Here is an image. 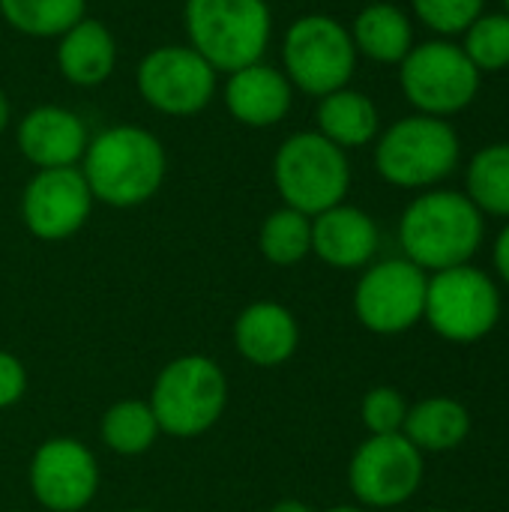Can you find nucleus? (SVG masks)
I'll list each match as a JSON object with an SVG mask.
<instances>
[{
	"label": "nucleus",
	"instance_id": "nucleus-1",
	"mask_svg": "<svg viewBox=\"0 0 509 512\" xmlns=\"http://www.w3.org/2000/svg\"><path fill=\"white\" fill-rule=\"evenodd\" d=\"M483 213L465 192L429 189L417 195L399 219V243L405 258L423 273H441L471 264L483 246Z\"/></svg>",
	"mask_w": 509,
	"mask_h": 512
},
{
	"label": "nucleus",
	"instance_id": "nucleus-2",
	"mask_svg": "<svg viewBox=\"0 0 509 512\" xmlns=\"http://www.w3.org/2000/svg\"><path fill=\"white\" fill-rule=\"evenodd\" d=\"M168 171L162 141L141 126H111L90 138L81 156V174L96 201L108 207H138L150 201Z\"/></svg>",
	"mask_w": 509,
	"mask_h": 512
},
{
	"label": "nucleus",
	"instance_id": "nucleus-3",
	"mask_svg": "<svg viewBox=\"0 0 509 512\" xmlns=\"http://www.w3.org/2000/svg\"><path fill=\"white\" fill-rule=\"evenodd\" d=\"M183 27L195 48L216 72H237L264 57L273 33L267 0H186Z\"/></svg>",
	"mask_w": 509,
	"mask_h": 512
},
{
	"label": "nucleus",
	"instance_id": "nucleus-4",
	"mask_svg": "<svg viewBox=\"0 0 509 512\" xmlns=\"http://www.w3.org/2000/svg\"><path fill=\"white\" fill-rule=\"evenodd\" d=\"M375 141V168L390 186L399 189L438 186L462 159V141L444 117H402Z\"/></svg>",
	"mask_w": 509,
	"mask_h": 512
},
{
	"label": "nucleus",
	"instance_id": "nucleus-5",
	"mask_svg": "<svg viewBox=\"0 0 509 512\" xmlns=\"http://www.w3.org/2000/svg\"><path fill=\"white\" fill-rule=\"evenodd\" d=\"M147 405L159 423V432L171 438H198L225 414V372L204 354L177 357L156 375Z\"/></svg>",
	"mask_w": 509,
	"mask_h": 512
},
{
	"label": "nucleus",
	"instance_id": "nucleus-6",
	"mask_svg": "<svg viewBox=\"0 0 509 512\" xmlns=\"http://www.w3.org/2000/svg\"><path fill=\"white\" fill-rule=\"evenodd\" d=\"M273 183L285 207L318 216L345 201L351 189V165L345 150L321 132H294L273 156Z\"/></svg>",
	"mask_w": 509,
	"mask_h": 512
},
{
	"label": "nucleus",
	"instance_id": "nucleus-7",
	"mask_svg": "<svg viewBox=\"0 0 509 512\" xmlns=\"http://www.w3.org/2000/svg\"><path fill=\"white\" fill-rule=\"evenodd\" d=\"M357 69L351 30L324 12H309L291 21L282 39V72L291 87L306 96H327L348 87Z\"/></svg>",
	"mask_w": 509,
	"mask_h": 512
},
{
	"label": "nucleus",
	"instance_id": "nucleus-8",
	"mask_svg": "<svg viewBox=\"0 0 509 512\" xmlns=\"http://www.w3.org/2000/svg\"><path fill=\"white\" fill-rule=\"evenodd\" d=\"M480 69L459 42L429 39L414 45L399 63V87L417 114L450 117L465 111L480 93Z\"/></svg>",
	"mask_w": 509,
	"mask_h": 512
},
{
	"label": "nucleus",
	"instance_id": "nucleus-9",
	"mask_svg": "<svg viewBox=\"0 0 509 512\" xmlns=\"http://www.w3.org/2000/svg\"><path fill=\"white\" fill-rule=\"evenodd\" d=\"M423 321L447 342L474 345L501 321V291L489 273L462 264L429 276Z\"/></svg>",
	"mask_w": 509,
	"mask_h": 512
},
{
	"label": "nucleus",
	"instance_id": "nucleus-10",
	"mask_svg": "<svg viewBox=\"0 0 509 512\" xmlns=\"http://www.w3.org/2000/svg\"><path fill=\"white\" fill-rule=\"evenodd\" d=\"M219 72L189 45H159L147 51L135 69L141 99L168 117H189L216 96Z\"/></svg>",
	"mask_w": 509,
	"mask_h": 512
},
{
	"label": "nucleus",
	"instance_id": "nucleus-11",
	"mask_svg": "<svg viewBox=\"0 0 509 512\" xmlns=\"http://www.w3.org/2000/svg\"><path fill=\"white\" fill-rule=\"evenodd\" d=\"M429 276L408 258H390L366 267L354 288L357 321L378 336L408 333L423 321Z\"/></svg>",
	"mask_w": 509,
	"mask_h": 512
},
{
	"label": "nucleus",
	"instance_id": "nucleus-12",
	"mask_svg": "<svg viewBox=\"0 0 509 512\" xmlns=\"http://www.w3.org/2000/svg\"><path fill=\"white\" fill-rule=\"evenodd\" d=\"M423 453L405 435H369L348 465V483L363 507L390 510L423 486Z\"/></svg>",
	"mask_w": 509,
	"mask_h": 512
},
{
	"label": "nucleus",
	"instance_id": "nucleus-13",
	"mask_svg": "<svg viewBox=\"0 0 509 512\" xmlns=\"http://www.w3.org/2000/svg\"><path fill=\"white\" fill-rule=\"evenodd\" d=\"M93 201L81 168H45L21 195V219L36 240L60 243L87 225Z\"/></svg>",
	"mask_w": 509,
	"mask_h": 512
},
{
	"label": "nucleus",
	"instance_id": "nucleus-14",
	"mask_svg": "<svg viewBox=\"0 0 509 512\" xmlns=\"http://www.w3.org/2000/svg\"><path fill=\"white\" fill-rule=\"evenodd\" d=\"M33 498L51 512H81L99 489V465L75 438H48L30 462Z\"/></svg>",
	"mask_w": 509,
	"mask_h": 512
},
{
	"label": "nucleus",
	"instance_id": "nucleus-15",
	"mask_svg": "<svg viewBox=\"0 0 509 512\" xmlns=\"http://www.w3.org/2000/svg\"><path fill=\"white\" fill-rule=\"evenodd\" d=\"M21 156L36 165V171L45 168H75L81 162L90 135L84 120L60 105H39L27 111L15 132Z\"/></svg>",
	"mask_w": 509,
	"mask_h": 512
},
{
	"label": "nucleus",
	"instance_id": "nucleus-16",
	"mask_svg": "<svg viewBox=\"0 0 509 512\" xmlns=\"http://www.w3.org/2000/svg\"><path fill=\"white\" fill-rule=\"evenodd\" d=\"M222 99L237 123L252 129H267L288 117L294 87L282 69L258 60L228 75Z\"/></svg>",
	"mask_w": 509,
	"mask_h": 512
},
{
	"label": "nucleus",
	"instance_id": "nucleus-17",
	"mask_svg": "<svg viewBox=\"0 0 509 512\" xmlns=\"http://www.w3.org/2000/svg\"><path fill=\"white\" fill-rule=\"evenodd\" d=\"M381 243L375 219L351 204H336L312 216V252L336 270L369 267Z\"/></svg>",
	"mask_w": 509,
	"mask_h": 512
},
{
	"label": "nucleus",
	"instance_id": "nucleus-18",
	"mask_svg": "<svg viewBox=\"0 0 509 512\" xmlns=\"http://www.w3.org/2000/svg\"><path fill=\"white\" fill-rule=\"evenodd\" d=\"M300 345L297 318L273 300H258L246 306L234 321V348L237 354L261 369L282 366L294 357Z\"/></svg>",
	"mask_w": 509,
	"mask_h": 512
},
{
	"label": "nucleus",
	"instance_id": "nucleus-19",
	"mask_svg": "<svg viewBox=\"0 0 509 512\" xmlns=\"http://www.w3.org/2000/svg\"><path fill=\"white\" fill-rule=\"evenodd\" d=\"M114 66H117V42L102 21L81 18L60 36L57 69L69 84L96 87L111 78Z\"/></svg>",
	"mask_w": 509,
	"mask_h": 512
},
{
	"label": "nucleus",
	"instance_id": "nucleus-20",
	"mask_svg": "<svg viewBox=\"0 0 509 512\" xmlns=\"http://www.w3.org/2000/svg\"><path fill=\"white\" fill-rule=\"evenodd\" d=\"M327 141L342 150H357L372 144L381 135V114L378 105L351 87L327 93L318 99V129Z\"/></svg>",
	"mask_w": 509,
	"mask_h": 512
},
{
	"label": "nucleus",
	"instance_id": "nucleus-21",
	"mask_svg": "<svg viewBox=\"0 0 509 512\" xmlns=\"http://www.w3.org/2000/svg\"><path fill=\"white\" fill-rule=\"evenodd\" d=\"M351 39L357 54L375 63H402L405 54L417 45L414 24L405 9L396 3H369L357 12L351 24Z\"/></svg>",
	"mask_w": 509,
	"mask_h": 512
},
{
	"label": "nucleus",
	"instance_id": "nucleus-22",
	"mask_svg": "<svg viewBox=\"0 0 509 512\" xmlns=\"http://www.w3.org/2000/svg\"><path fill=\"white\" fill-rule=\"evenodd\" d=\"M402 435L420 450V453H447L468 441L471 435V411L450 399V396H432L408 408Z\"/></svg>",
	"mask_w": 509,
	"mask_h": 512
},
{
	"label": "nucleus",
	"instance_id": "nucleus-23",
	"mask_svg": "<svg viewBox=\"0 0 509 512\" xmlns=\"http://www.w3.org/2000/svg\"><path fill=\"white\" fill-rule=\"evenodd\" d=\"M465 195L483 216L509 219V141L474 153L465 174Z\"/></svg>",
	"mask_w": 509,
	"mask_h": 512
},
{
	"label": "nucleus",
	"instance_id": "nucleus-24",
	"mask_svg": "<svg viewBox=\"0 0 509 512\" xmlns=\"http://www.w3.org/2000/svg\"><path fill=\"white\" fill-rule=\"evenodd\" d=\"M99 432H102V444L117 456H141L162 435L150 405L141 399H123L111 405L102 417Z\"/></svg>",
	"mask_w": 509,
	"mask_h": 512
},
{
	"label": "nucleus",
	"instance_id": "nucleus-25",
	"mask_svg": "<svg viewBox=\"0 0 509 512\" xmlns=\"http://www.w3.org/2000/svg\"><path fill=\"white\" fill-rule=\"evenodd\" d=\"M261 255L276 267H294L306 255H312V216L279 207L273 210L258 231Z\"/></svg>",
	"mask_w": 509,
	"mask_h": 512
},
{
	"label": "nucleus",
	"instance_id": "nucleus-26",
	"mask_svg": "<svg viewBox=\"0 0 509 512\" xmlns=\"http://www.w3.org/2000/svg\"><path fill=\"white\" fill-rule=\"evenodd\" d=\"M87 0H0L3 21L24 36H63L84 18Z\"/></svg>",
	"mask_w": 509,
	"mask_h": 512
},
{
	"label": "nucleus",
	"instance_id": "nucleus-27",
	"mask_svg": "<svg viewBox=\"0 0 509 512\" xmlns=\"http://www.w3.org/2000/svg\"><path fill=\"white\" fill-rule=\"evenodd\" d=\"M462 51L483 72L509 69V15L507 12H483L462 33Z\"/></svg>",
	"mask_w": 509,
	"mask_h": 512
},
{
	"label": "nucleus",
	"instance_id": "nucleus-28",
	"mask_svg": "<svg viewBox=\"0 0 509 512\" xmlns=\"http://www.w3.org/2000/svg\"><path fill=\"white\" fill-rule=\"evenodd\" d=\"M411 6H414V15L429 30H435L447 39V36L465 33L468 24L477 15H483L486 0H411Z\"/></svg>",
	"mask_w": 509,
	"mask_h": 512
},
{
	"label": "nucleus",
	"instance_id": "nucleus-29",
	"mask_svg": "<svg viewBox=\"0 0 509 512\" xmlns=\"http://www.w3.org/2000/svg\"><path fill=\"white\" fill-rule=\"evenodd\" d=\"M360 417L369 435H402L408 402L396 387H375L366 393L360 405Z\"/></svg>",
	"mask_w": 509,
	"mask_h": 512
},
{
	"label": "nucleus",
	"instance_id": "nucleus-30",
	"mask_svg": "<svg viewBox=\"0 0 509 512\" xmlns=\"http://www.w3.org/2000/svg\"><path fill=\"white\" fill-rule=\"evenodd\" d=\"M24 390H27V369H24V363L15 354L0 351V411L12 408L15 402H21Z\"/></svg>",
	"mask_w": 509,
	"mask_h": 512
},
{
	"label": "nucleus",
	"instance_id": "nucleus-31",
	"mask_svg": "<svg viewBox=\"0 0 509 512\" xmlns=\"http://www.w3.org/2000/svg\"><path fill=\"white\" fill-rule=\"evenodd\" d=\"M495 270H498V276L509 285V225L498 234V240H495Z\"/></svg>",
	"mask_w": 509,
	"mask_h": 512
},
{
	"label": "nucleus",
	"instance_id": "nucleus-32",
	"mask_svg": "<svg viewBox=\"0 0 509 512\" xmlns=\"http://www.w3.org/2000/svg\"><path fill=\"white\" fill-rule=\"evenodd\" d=\"M270 512H312L303 501H279Z\"/></svg>",
	"mask_w": 509,
	"mask_h": 512
},
{
	"label": "nucleus",
	"instance_id": "nucleus-33",
	"mask_svg": "<svg viewBox=\"0 0 509 512\" xmlns=\"http://www.w3.org/2000/svg\"><path fill=\"white\" fill-rule=\"evenodd\" d=\"M6 123H9V102H6V93L0 90V132L6 129Z\"/></svg>",
	"mask_w": 509,
	"mask_h": 512
},
{
	"label": "nucleus",
	"instance_id": "nucleus-34",
	"mask_svg": "<svg viewBox=\"0 0 509 512\" xmlns=\"http://www.w3.org/2000/svg\"><path fill=\"white\" fill-rule=\"evenodd\" d=\"M324 512H363L360 507H330V510Z\"/></svg>",
	"mask_w": 509,
	"mask_h": 512
},
{
	"label": "nucleus",
	"instance_id": "nucleus-35",
	"mask_svg": "<svg viewBox=\"0 0 509 512\" xmlns=\"http://www.w3.org/2000/svg\"><path fill=\"white\" fill-rule=\"evenodd\" d=\"M504 6H507V9H504V12H507V15H509V0H504Z\"/></svg>",
	"mask_w": 509,
	"mask_h": 512
},
{
	"label": "nucleus",
	"instance_id": "nucleus-36",
	"mask_svg": "<svg viewBox=\"0 0 509 512\" xmlns=\"http://www.w3.org/2000/svg\"><path fill=\"white\" fill-rule=\"evenodd\" d=\"M426 512H447V510H426Z\"/></svg>",
	"mask_w": 509,
	"mask_h": 512
},
{
	"label": "nucleus",
	"instance_id": "nucleus-37",
	"mask_svg": "<svg viewBox=\"0 0 509 512\" xmlns=\"http://www.w3.org/2000/svg\"><path fill=\"white\" fill-rule=\"evenodd\" d=\"M126 512H147V510H126Z\"/></svg>",
	"mask_w": 509,
	"mask_h": 512
}]
</instances>
